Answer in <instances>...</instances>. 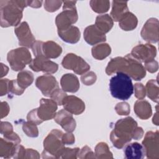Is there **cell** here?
<instances>
[{"label": "cell", "instance_id": "1", "mask_svg": "<svg viewBox=\"0 0 159 159\" xmlns=\"http://www.w3.org/2000/svg\"><path fill=\"white\" fill-rule=\"evenodd\" d=\"M122 72L128 75L134 80L139 81L146 75V70L140 62L127 54L125 57H117L112 58L106 68V73L111 75L114 73Z\"/></svg>", "mask_w": 159, "mask_h": 159}, {"label": "cell", "instance_id": "2", "mask_svg": "<svg viewBox=\"0 0 159 159\" xmlns=\"http://www.w3.org/2000/svg\"><path fill=\"white\" fill-rule=\"evenodd\" d=\"M27 6V1H0L1 26L17 27L22 18L23 10Z\"/></svg>", "mask_w": 159, "mask_h": 159}, {"label": "cell", "instance_id": "3", "mask_svg": "<svg viewBox=\"0 0 159 159\" xmlns=\"http://www.w3.org/2000/svg\"><path fill=\"white\" fill-rule=\"evenodd\" d=\"M137 127V122L131 117L117 120L110 134V139L113 145L120 149L132 139V134Z\"/></svg>", "mask_w": 159, "mask_h": 159}, {"label": "cell", "instance_id": "4", "mask_svg": "<svg viewBox=\"0 0 159 159\" xmlns=\"http://www.w3.org/2000/svg\"><path fill=\"white\" fill-rule=\"evenodd\" d=\"M109 89L112 97L122 101L129 99L134 93L131 78L124 73H116L110 80Z\"/></svg>", "mask_w": 159, "mask_h": 159}, {"label": "cell", "instance_id": "5", "mask_svg": "<svg viewBox=\"0 0 159 159\" xmlns=\"http://www.w3.org/2000/svg\"><path fill=\"white\" fill-rule=\"evenodd\" d=\"M62 131L53 129L43 140L44 150L42 153L43 158H59L65 148L62 142Z\"/></svg>", "mask_w": 159, "mask_h": 159}, {"label": "cell", "instance_id": "6", "mask_svg": "<svg viewBox=\"0 0 159 159\" xmlns=\"http://www.w3.org/2000/svg\"><path fill=\"white\" fill-rule=\"evenodd\" d=\"M63 11L58 14L55 18V24L58 31L66 30L76 22L78 14L75 7L76 1H63Z\"/></svg>", "mask_w": 159, "mask_h": 159}, {"label": "cell", "instance_id": "7", "mask_svg": "<svg viewBox=\"0 0 159 159\" xmlns=\"http://www.w3.org/2000/svg\"><path fill=\"white\" fill-rule=\"evenodd\" d=\"M7 60L11 69L15 71H22L32 60L31 54L26 47L11 50L7 53Z\"/></svg>", "mask_w": 159, "mask_h": 159}, {"label": "cell", "instance_id": "8", "mask_svg": "<svg viewBox=\"0 0 159 159\" xmlns=\"http://www.w3.org/2000/svg\"><path fill=\"white\" fill-rule=\"evenodd\" d=\"M61 65L63 68L73 70L78 75H83L90 69L89 64L81 57L74 53H68L63 58Z\"/></svg>", "mask_w": 159, "mask_h": 159}, {"label": "cell", "instance_id": "9", "mask_svg": "<svg viewBox=\"0 0 159 159\" xmlns=\"http://www.w3.org/2000/svg\"><path fill=\"white\" fill-rule=\"evenodd\" d=\"M142 145L148 158H159V134L158 130L147 132Z\"/></svg>", "mask_w": 159, "mask_h": 159}, {"label": "cell", "instance_id": "10", "mask_svg": "<svg viewBox=\"0 0 159 159\" xmlns=\"http://www.w3.org/2000/svg\"><path fill=\"white\" fill-rule=\"evenodd\" d=\"M130 55L139 62L147 63L154 60L157 55V49L150 43L139 44L132 48Z\"/></svg>", "mask_w": 159, "mask_h": 159}, {"label": "cell", "instance_id": "11", "mask_svg": "<svg viewBox=\"0 0 159 159\" xmlns=\"http://www.w3.org/2000/svg\"><path fill=\"white\" fill-rule=\"evenodd\" d=\"M29 67L35 72L42 71L46 75H51L57 71L58 65L44 55H40L32 60Z\"/></svg>", "mask_w": 159, "mask_h": 159}, {"label": "cell", "instance_id": "12", "mask_svg": "<svg viewBox=\"0 0 159 159\" xmlns=\"http://www.w3.org/2000/svg\"><path fill=\"white\" fill-rule=\"evenodd\" d=\"M35 86L47 97H50L51 94L59 88V85L56 78L51 75L46 74L39 76L36 79Z\"/></svg>", "mask_w": 159, "mask_h": 159}, {"label": "cell", "instance_id": "13", "mask_svg": "<svg viewBox=\"0 0 159 159\" xmlns=\"http://www.w3.org/2000/svg\"><path fill=\"white\" fill-rule=\"evenodd\" d=\"M14 33L19 40V45L23 47L31 48L36 41L26 22H22L16 27Z\"/></svg>", "mask_w": 159, "mask_h": 159}, {"label": "cell", "instance_id": "14", "mask_svg": "<svg viewBox=\"0 0 159 159\" xmlns=\"http://www.w3.org/2000/svg\"><path fill=\"white\" fill-rule=\"evenodd\" d=\"M158 34V20L153 17L148 19L141 30V37L148 42L157 43Z\"/></svg>", "mask_w": 159, "mask_h": 159}, {"label": "cell", "instance_id": "15", "mask_svg": "<svg viewBox=\"0 0 159 159\" xmlns=\"http://www.w3.org/2000/svg\"><path fill=\"white\" fill-rule=\"evenodd\" d=\"M57 107L58 104L53 99L42 98L37 108V114L43 122L50 120L55 116Z\"/></svg>", "mask_w": 159, "mask_h": 159}, {"label": "cell", "instance_id": "16", "mask_svg": "<svg viewBox=\"0 0 159 159\" xmlns=\"http://www.w3.org/2000/svg\"><path fill=\"white\" fill-rule=\"evenodd\" d=\"M53 119L67 132H72L76 128V121L72 114L65 109L57 112Z\"/></svg>", "mask_w": 159, "mask_h": 159}, {"label": "cell", "instance_id": "17", "mask_svg": "<svg viewBox=\"0 0 159 159\" xmlns=\"http://www.w3.org/2000/svg\"><path fill=\"white\" fill-rule=\"evenodd\" d=\"M62 105L65 110L72 114L79 115L83 113L85 109L84 102L75 96H66L63 99Z\"/></svg>", "mask_w": 159, "mask_h": 159}, {"label": "cell", "instance_id": "18", "mask_svg": "<svg viewBox=\"0 0 159 159\" xmlns=\"http://www.w3.org/2000/svg\"><path fill=\"white\" fill-rule=\"evenodd\" d=\"M84 39L89 45H94L98 43L105 42L106 37L95 25L88 26L84 30Z\"/></svg>", "mask_w": 159, "mask_h": 159}, {"label": "cell", "instance_id": "19", "mask_svg": "<svg viewBox=\"0 0 159 159\" xmlns=\"http://www.w3.org/2000/svg\"><path fill=\"white\" fill-rule=\"evenodd\" d=\"M60 85L64 91L69 93H76L80 88L78 78L72 73L63 75L60 80Z\"/></svg>", "mask_w": 159, "mask_h": 159}, {"label": "cell", "instance_id": "20", "mask_svg": "<svg viewBox=\"0 0 159 159\" xmlns=\"http://www.w3.org/2000/svg\"><path fill=\"white\" fill-rule=\"evenodd\" d=\"M124 153L125 158L127 159H141L145 156L143 145L138 142H133L126 145Z\"/></svg>", "mask_w": 159, "mask_h": 159}, {"label": "cell", "instance_id": "21", "mask_svg": "<svg viewBox=\"0 0 159 159\" xmlns=\"http://www.w3.org/2000/svg\"><path fill=\"white\" fill-rule=\"evenodd\" d=\"M134 109L137 116L143 120L148 119L152 114L151 105L145 100L140 99L137 101L135 102Z\"/></svg>", "mask_w": 159, "mask_h": 159}, {"label": "cell", "instance_id": "22", "mask_svg": "<svg viewBox=\"0 0 159 159\" xmlns=\"http://www.w3.org/2000/svg\"><path fill=\"white\" fill-rule=\"evenodd\" d=\"M58 34L64 42L70 43H77L81 37L79 29L73 25L70 26L66 30L58 31Z\"/></svg>", "mask_w": 159, "mask_h": 159}, {"label": "cell", "instance_id": "23", "mask_svg": "<svg viewBox=\"0 0 159 159\" xmlns=\"http://www.w3.org/2000/svg\"><path fill=\"white\" fill-rule=\"evenodd\" d=\"M129 12L127 1H112V7L111 12V18L116 22H119Z\"/></svg>", "mask_w": 159, "mask_h": 159}, {"label": "cell", "instance_id": "24", "mask_svg": "<svg viewBox=\"0 0 159 159\" xmlns=\"http://www.w3.org/2000/svg\"><path fill=\"white\" fill-rule=\"evenodd\" d=\"M43 55L48 58H56L58 57L61 52V47L53 41H47L43 43Z\"/></svg>", "mask_w": 159, "mask_h": 159}, {"label": "cell", "instance_id": "25", "mask_svg": "<svg viewBox=\"0 0 159 159\" xmlns=\"http://www.w3.org/2000/svg\"><path fill=\"white\" fill-rule=\"evenodd\" d=\"M19 143L16 142L6 139H0V157L5 159L12 157L15 148Z\"/></svg>", "mask_w": 159, "mask_h": 159}, {"label": "cell", "instance_id": "26", "mask_svg": "<svg viewBox=\"0 0 159 159\" xmlns=\"http://www.w3.org/2000/svg\"><path fill=\"white\" fill-rule=\"evenodd\" d=\"M138 23L137 17L132 12H128L119 21V27L124 30H132L136 28Z\"/></svg>", "mask_w": 159, "mask_h": 159}, {"label": "cell", "instance_id": "27", "mask_svg": "<svg viewBox=\"0 0 159 159\" xmlns=\"http://www.w3.org/2000/svg\"><path fill=\"white\" fill-rule=\"evenodd\" d=\"M113 24V20L109 14H102L96 17L94 25L102 33L106 34L112 29Z\"/></svg>", "mask_w": 159, "mask_h": 159}, {"label": "cell", "instance_id": "28", "mask_svg": "<svg viewBox=\"0 0 159 159\" xmlns=\"http://www.w3.org/2000/svg\"><path fill=\"white\" fill-rule=\"evenodd\" d=\"M111 52V48L107 43H101L94 45L91 49L93 57L99 60H102L109 56Z\"/></svg>", "mask_w": 159, "mask_h": 159}, {"label": "cell", "instance_id": "29", "mask_svg": "<svg viewBox=\"0 0 159 159\" xmlns=\"http://www.w3.org/2000/svg\"><path fill=\"white\" fill-rule=\"evenodd\" d=\"M145 88L146 94L147 96L153 101L155 102H158V95H159V88L158 85L157 80H150L147 84Z\"/></svg>", "mask_w": 159, "mask_h": 159}, {"label": "cell", "instance_id": "30", "mask_svg": "<svg viewBox=\"0 0 159 159\" xmlns=\"http://www.w3.org/2000/svg\"><path fill=\"white\" fill-rule=\"evenodd\" d=\"M17 81L22 88L25 89L33 83L34 75L30 71L22 70L17 75Z\"/></svg>", "mask_w": 159, "mask_h": 159}, {"label": "cell", "instance_id": "31", "mask_svg": "<svg viewBox=\"0 0 159 159\" xmlns=\"http://www.w3.org/2000/svg\"><path fill=\"white\" fill-rule=\"evenodd\" d=\"M94 151L96 158L105 159L113 158L112 152L109 150L107 144L105 142L98 143L95 147Z\"/></svg>", "mask_w": 159, "mask_h": 159}, {"label": "cell", "instance_id": "32", "mask_svg": "<svg viewBox=\"0 0 159 159\" xmlns=\"http://www.w3.org/2000/svg\"><path fill=\"white\" fill-rule=\"evenodd\" d=\"M90 6L93 11L95 12L102 14L107 12L110 7V2L109 1H91Z\"/></svg>", "mask_w": 159, "mask_h": 159}, {"label": "cell", "instance_id": "33", "mask_svg": "<svg viewBox=\"0 0 159 159\" xmlns=\"http://www.w3.org/2000/svg\"><path fill=\"white\" fill-rule=\"evenodd\" d=\"M22 130L24 132L30 137H37L39 135V130L37 124L27 121L24 122L22 125Z\"/></svg>", "mask_w": 159, "mask_h": 159}, {"label": "cell", "instance_id": "34", "mask_svg": "<svg viewBox=\"0 0 159 159\" xmlns=\"http://www.w3.org/2000/svg\"><path fill=\"white\" fill-rule=\"evenodd\" d=\"M96 75L93 71H89L86 73H85L81 76L82 83L86 86H89L94 84L96 81Z\"/></svg>", "mask_w": 159, "mask_h": 159}, {"label": "cell", "instance_id": "35", "mask_svg": "<svg viewBox=\"0 0 159 159\" xmlns=\"http://www.w3.org/2000/svg\"><path fill=\"white\" fill-rule=\"evenodd\" d=\"M66 96V94L63 89H60V88H58L51 94L50 98L52 99L55 101L58 105L61 106L63 99Z\"/></svg>", "mask_w": 159, "mask_h": 159}, {"label": "cell", "instance_id": "36", "mask_svg": "<svg viewBox=\"0 0 159 159\" xmlns=\"http://www.w3.org/2000/svg\"><path fill=\"white\" fill-rule=\"evenodd\" d=\"M80 148H64V150L63 151V153L61 154V156L60 158H73L75 159L78 158V154L79 153Z\"/></svg>", "mask_w": 159, "mask_h": 159}, {"label": "cell", "instance_id": "37", "mask_svg": "<svg viewBox=\"0 0 159 159\" xmlns=\"http://www.w3.org/2000/svg\"><path fill=\"white\" fill-rule=\"evenodd\" d=\"M62 3L61 1H45L44 8L47 11L53 12L57 11Z\"/></svg>", "mask_w": 159, "mask_h": 159}, {"label": "cell", "instance_id": "38", "mask_svg": "<svg viewBox=\"0 0 159 159\" xmlns=\"http://www.w3.org/2000/svg\"><path fill=\"white\" fill-rule=\"evenodd\" d=\"M116 112L120 116H127L130 113V106L127 102H119L115 106Z\"/></svg>", "mask_w": 159, "mask_h": 159}, {"label": "cell", "instance_id": "39", "mask_svg": "<svg viewBox=\"0 0 159 159\" xmlns=\"http://www.w3.org/2000/svg\"><path fill=\"white\" fill-rule=\"evenodd\" d=\"M24 89L22 88L18 84L17 80H10L9 93H11L16 95H21L24 92Z\"/></svg>", "mask_w": 159, "mask_h": 159}, {"label": "cell", "instance_id": "40", "mask_svg": "<svg viewBox=\"0 0 159 159\" xmlns=\"http://www.w3.org/2000/svg\"><path fill=\"white\" fill-rule=\"evenodd\" d=\"M78 158H96L94 153L87 145L83 147L80 150L78 154Z\"/></svg>", "mask_w": 159, "mask_h": 159}, {"label": "cell", "instance_id": "41", "mask_svg": "<svg viewBox=\"0 0 159 159\" xmlns=\"http://www.w3.org/2000/svg\"><path fill=\"white\" fill-rule=\"evenodd\" d=\"M134 90L135 93V96L139 100L143 99L145 97V94H146L145 88L142 83H135L134 87Z\"/></svg>", "mask_w": 159, "mask_h": 159}, {"label": "cell", "instance_id": "42", "mask_svg": "<svg viewBox=\"0 0 159 159\" xmlns=\"http://www.w3.org/2000/svg\"><path fill=\"white\" fill-rule=\"evenodd\" d=\"M27 121H30L36 124L37 125H39L43 122V121L39 118L37 114V108L34 109L30 111L27 116Z\"/></svg>", "mask_w": 159, "mask_h": 159}, {"label": "cell", "instance_id": "43", "mask_svg": "<svg viewBox=\"0 0 159 159\" xmlns=\"http://www.w3.org/2000/svg\"><path fill=\"white\" fill-rule=\"evenodd\" d=\"M1 134L4 136L9 135L13 132V127L11 123L8 122H1L0 125Z\"/></svg>", "mask_w": 159, "mask_h": 159}, {"label": "cell", "instance_id": "44", "mask_svg": "<svg viewBox=\"0 0 159 159\" xmlns=\"http://www.w3.org/2000/svg\"><path fill=\"white\" fill-rule=\"evenodd\" d=\"M43 42L36 40L34 43L32 45L31 49L32 50V52L35 57H38L43 55L42 52V45H43Z\"/></svg>", "mask_w": 159, "mask_h": 159}, {"label": "cell", "instance_id": "45", "mask_svg": "<svg viewBox=\"0 0 159 159\" xmlns=\"http://www.w3.org/2000/svg\"><path fill=\"white\" fill-rule=\"evenodd\" d=\"M25 152L26 149L22 145L18 144L16 145L15 148L12 158L16 159L24 158L25 155Z\"/></svg>", "mask_w": 159, "mask_h": 159}, {"label": "cell", "instance_id": "46", "mask_svg": "<svg viewBox=\"0 0 159 159\" xmlns=\"http://www.w3.org/2000/svg\"><path fill=\"white\" fill-rule=\"evenodd\" d=\"M9 81L8 79H1L0 80V89H1V96H2L6 95L9 93Z\"/></svg>", "mask_w": 159, "mask_h": 159}, {"label": "cell", "instance_id": "47", "mask_svg": "<svg viewBox=\"0 0 159 159\" xmlns=\"http://www.w3.org/2000/svg\"><path fill=\"white\" fill-rule=\"evenodd\" d=\"M145 69L150 73H155L158 69V62L155 60H152L150 61L145 63Z\"/></svg>", "mask_w": 159, "mask_h": 159}, {"label": "cell", "instance_id": "48", "mask_svg": "<svg viewBox=\"0 0 159 159\" xmlns=\"http://www.w3.org/2000/svg\"><path fill=\"white\" fill-rule=\"evenodd\" d=\"M62 142L64 145H72L75 142L74 135L71 132L63 134L62 135Z\"/></svg>", "mask_w": 159, "mask_h": 159}, {"label": "cell", "instance_id": "49", "mask_svg": "<svg viewBox=\"0 0 159 159\" xmlns=\"http://www.w3.org/2000/svg\"><path fill=\"white\" fill-rule=\"evenodd\" d=\"M39 152L32 148H27L24 158H40Z\"/></svg>", "mask_w": 159, "mask_h": 159}, {"label": "cell", "instance_id": "50", "mask_svg": "<svg viewBox=\"0 0 159 159\" xmlns=\"http://www.w3.org/2000/svg\"><path fill=\"white\" fill-rule=\"evenodd\" d=\"M9 106L6 102H1V118H3L7 116L9 112Z\"/></svg>", "mask_w": 159, "mask_h": 159}, {"label": "cell", "instance_id": "51", "mask_svg": "<svg viewBox=\"0 0 159 159\" xmlns=\"http://www.w3.org/2000/svg\"><path fill=\"white\" fill-rule=\"evenodd\" d=\"M144 132L142 127H137L133 132L132 139L135 140H140L143 135Z\"/></svg>", "mask_w": 159, "mask_h": 159}, {"label": "cell", "instance_id": "52", "mask_svg": "<svg viewBox=\"0 0 159 159\" xmlns=\"http://www.w3.org/2000/svg\"><path fill=\"white\" fill-rule=\"evenodd\" d=\"M27 6H30L34 8H39L40 7L42 4V1H27Z\"/></svg>", "mask_w": 159, "mask_h": 159}, {"label": "cell", "instance_id": "53", "mask_svg": "<svg viewBox=\"0 0 159 159\" xmlns=\"http://www.w3.org/2000/svg\"><path fill=\"white\" fill-rule=\"evenodd\" d=\"M1 77L2 78V77H3V76H4V71H5L6 73H7L8 71H9V68H8L6 65H4L2 63H1Z\"/></svg>", "mask_w": 159, "mask_h": 159}, {"label": "cell", "instance_id": "54", "mask_svg": "<svg viewBox=\"0 0 159 159\" xmlns=\"http://www.w3.org/2000/svg\"><path fill=\"white\" fill-rule=\"evenodd\" d=\"M156 112L154 114V116L153 117L152 119V122L154 124H155L156 125H158V110H157V106L156 107Z\"/></svg>", "mask_w": 159, "mask_h": 159}]
</instances>
